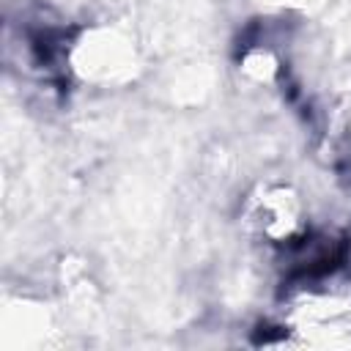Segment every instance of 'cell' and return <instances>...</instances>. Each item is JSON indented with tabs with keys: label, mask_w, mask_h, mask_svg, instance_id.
<instances>
[{
	"label": "cell",
	"mask_w": 351,
	"mask_h": 351,
	"mask_svg": "<svg viewBox=\"0 0 351 351\" xmlns=\"http://www.w3.org/2000/svg\"><path fill=\"white\" fill-rule=\"evenodd\" d=\"M250 228L269 244H296L304 230V208L291 186H263L247 203Z\"/></svg>",
	"instance_id": "6da1fadb"
},
{
	"label": "cell",
	"mask_w": 351,
	"mask_h": 351,
	"mask_svg": "<svg viewBox=\"0 0 351 351\" xmlns=\"http://www.w3.org/2000/svg\"><path fill=\"white\" fill-rule=\"evenodd\" d=\"M69 60L82 80L115 82L118 77L129 74L132 47L115 30H85L82 38L74 41Z\"/></svg>",
	"instance_id": "7a4b0ae2"
}]
</instances>
